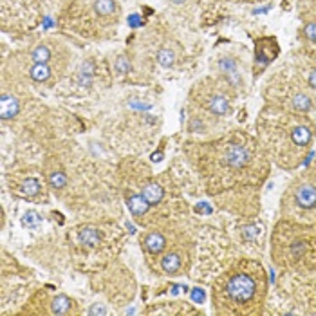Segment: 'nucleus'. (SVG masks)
I'll use <instances>...</instances> for the list:
<instances>
[{
  "label": "nucleus",
  "instance_id": "f257e3e1",
  "mask_svg": "<svg viewBox=\"0 0 316 316\" xmlns=\"http://www.w3.org/2000/svg\"><path fill=\"white\" fill-rule=\"evenodd\" d=\"M256 293V282L251 278L250 274H235L232 280L228 282L226 286V295L233 302H239V304H244V302H250Z\"/></svg>",
  "mask_w": 316,
  "mask_h": 316
},
{
  "label": "nucleus",
  "instance_id": "f03ea898",
  "mask_svg": "<svg viewBox=\"0 0 316 316\" xmlns=\"http://www.w3.org/2000/svg\"><path fill=\"white\" fill-rule=\"evenodd\" d=\"M224 159H226V165L232 168H244L248 163H250L251 155H250V150L242 147V145H237L233 143L230 145L226 148V154H224Z\"/></svg>",
  "mask_w": 316,
  "mask_h": 316
},
{
  "label": "nucleus",
  "instance_id": "7ed1b4c3",
  "mask_svg": "<svg viewBox=\"0 0 316 316\" xmlns=\"http://www.w3.org/2000/svg\"><path fill=\"white\" fill-rule=\"evenodd\" d=\"M20 112V102L13 94H4L0 96V118L2 120H11Z\"/></svg>",
  "mask_w": 316,
  "mask_h": 316
},
{
  "label": "nucleus",
  "instance_id": "20e7f679",
  "mask_svg": "<svg viewBox=\"0 0 316 316\" xmlns=\"http://www.w3.org/2000/svg\"><path fill=\"white\" fill-rule=\"evenodd\" d=\"M295 197H296L298 206H302V208L309 210L316 206V188L315 186H309V185L300 186L298 190H296V193H295Z\"/></svg>",
  "mask_w": 316,
  "mask_h": 316
},
{
  "label": "nucleus",
  "instance_id": "39448f33",
  "mask_svg": "<svg viewBox=\"0 0 316 316\" xmlns=\"http://www.w3.org/2000/svg\"><path fill=\"white\" fill-rule=\"evenodd\" d=\"M126 206H128V210H130V213L134 217H141L150 208L148 201L143 195H139V193H132L130 197H126Z\"/></svg>",
  "mask_w": 316,
  "mask_h": 316
},
{
  "label": "nucleus",
  "instance_id": "423d86ee",
  "mask_svg": "<svg viewBox=\"0 0 316 316\" xmlns=\"http://www.w3.org/2000/svg\"><path fill=\"white\" fill-rule=\"evenodd\" d=\"M208 108L210 112H213L215 116H226L232 110L230 102H228L224 96H211L208 100Z\"/></svg>",
  "mask_w": 316,
  "mask_h": 316
},
{
  "label": "nucleus",
  "instance_id": "0eeeda50",
  "mask_svg": "<svg viewBox=\"0 0 316 316\" xmlns=\"http://www.w3.org/2000/svg\"><path fill=\"white\" fill-rule=\"evenodd\" d=\"M141 195L148 201V204L152 206V204H157L161 203L163 195H165V191H163V188L157 183H148V185L143 186V191H141Z\"/></svg>",
  "mask_w": 316,
  "mask_h": 316
},
{
  "label": "nucleus",
  "instance_id": "6e6552de",
  "mask_svg": "<svg viewBox=\"0 0 316 316\" xmlns=\"http://www.w3.org/2000/svg\"><path fill=\"white\" fill-rule=\"evenodd\" d=\"M145 246H147V250L150 253L157 255V253H161L165 250L167 240H165V237H163L161 233H150V235H147V239H145Z\"/></svg>",
  "mask_w": 316,
  "mask_h": 316
},
{
  "label": "nucleus",
  "instance_id": "1a4fd4ad",
  "mask_svg": "<svg viewBox=\"0 0 316 316\" xmlns=\"http://www.w3.org/2000/svg\"><path fill=\"white\" fill-rule=\"evenodd\" d=\"M161 268L165 273L172 274L181 268V256L177 253H168L161 258Z\"/></svg>",
  "mask_w": 316,
  "mask_h": 316
},
{
  "label": "nucleus",
  "instance_id": "9d476101",
  "mask_svg": "<svg viewBox=\"0 0 316 316\" xmlns=\"http://www.w3.org/2000/svg\"><path fill=\"white\" fill-rule=\"evenodd\" d=\"M80 240H82V244L89 246V248H96L100 244V232L94 228H85L80 232Z\"/></svg>",
  "mask_w": 316,
  "mask_h": 316
},
{
  "label": "nucleus",
  "instance_id": "9b49d317",
  "mask_svg": "<svg viewBox=\"0 0 316 316\" xmlns=\"http://www.w3.org/2000/svg\"><path fill=\"white\" fill-rule=\"evenodd\" d=\"M29 76L35 80V82H47L49 78H51V69L47 67V63H35V65L31 67L29 71Z\"/></svg>",
  "mask_w": 316,
  "mask_h": 316
},
{
  "label": "nucleus",
  "instance_id": "f8f14e48",
  "mask_svg": "<svg viewBox=\"0 0 316 316\" xmlns=\"http://www.w3.org/2000/svg\"><path fill=\"white\" fill-rule=\"evenodd\" d=\"M291 139L295 145L305 147V145H309V141H311V130L307 126H296V128H293V132H291Z\"/></svg>",
  "mask_w": 316,
  "mask_h": 316
},
{
  "label": "nucleus",
  "instance_id": "ddd939ff",
  "mask_svg": "<svg viewBox=\"0 0 316 316\" xmlns=\"http://www.w3.org/2000/svg\"><path fill=\"white\" fill-rule=\"evenodd\" d=\"M72 307V302L69 296L65 295H60V296H56L53 300V313L54 315H67Z\"/></svg>",
  "mask_w": 316,
  "mask_h": 316
},
{
  "label": "nucleus",
  "instance_id": "4468645a",
  "mask_svg": "<svg viewBox=\"0 0 316 316\" xmlns=\"http://www.w3.org/2000/svg\"><path fill=\"white\" fill-rule=\"evenodd\" d=\"M94 11L102 17H108L116 13V2L114 0H96L94 2Z\"/></svg>",
  "mask_w": 316,
  "mask_h": 316
},
{
  "label": "nucleus",
  "instance_id": "2eb2a0df",
  "mask_svg": "<svg viewBox=\"0 0 316 316\" xmlns=\"http://www.w3.org/2000/svg\"><path fill=\"white\" fill-rule=\"evenodd\" d=\"M31 58L35 60V63H47L51 60V51H49L47 45H36L33 49V53H31Z\"/></svg>",
  "mask_w": 316,
  "mask_h": 316
},
{
  "label": "nucleus",
  "instance_id": "dca6fc26",
  "mask_svg": "<svg viewBox=\"0 0 316 316\" xmlns=\"http://www.w3.org/2000/svg\"><path fill=\"white\" fill-rule=\"evenodd\" d=\"M157 63L163 67H172L175 63V53L172 49H161L157 53Z\"/></svg>",
  "mask_w": 316,
  "mask_h": 316
},
{
  "label": "nucleus",
  "instance_id": "f3484780",
  "mask_svg": "<svg viewBox=\"0 0 316 316\" xmlns=\"http://www.w3.org/2000/svg\"><path fill=\"white\" fill-rule=\"evenodd\" d=\"M293 107L296 108V110H302V112H307L311 107H313V103H311V98L305 94H296L293 96Z\"/></svg>",
  "mask_w": 316,
  "mask_h": 316
},
{
  "label": "nucleus",
  "instance_id": "a211bd4d",
  "mask_svg": "<svg viewBox=\"0 0 316 316\" xmlns=\"http://www.w3.org/2000/svg\"><path fill=\"white\" fill-rule=\"evenodd\" d=\"M221 71L226 74L228 78L230 76H235L237 80H239V71H237V65H235V62L232 60V58H224V60H221Z\"/></svg>",
  "mask_w": 316,
  "mask_h": 316
},
{
  "label": "nucleus",
  "instance_id": "6ab92c4d",
  "mask_svg": "<svg viewBox=\"0 0 316 316\" xmlns=\"http://www.w3.org/2000/svg\"><path fill=\"white\" fill-rule=\"evenodd\" d=\"M49 185H51V188H54V190L63 188V186L67 185L65 173H63V172H53L51 175H49Z\"/></svg>",
  "mask_w": 316,
  "mask_h": 316
},
{
  "label": "nucleus",
  "instance_id": "aec40b11",
  "mask_svg": "<svg viewBox=\"0 0 316 316\" xmlns=\"http://www.w3.org/2000/svg\"><path fill=\"white\" fill-rule=\"evenodd\" d=\"M22 191H24L27 197L36 195V193L40 191V183H38L36 179H33V177H29V179L24 181V185H22Z\"/></svg>",
  "mask_w": 316,
  "mask_h": 316
},
{
  "label": "nucleus",
  "instance_id": "412c9836",
  "mask_svg": "<svg viewBox=\"0 0 316 316\" xmlns=\"http://www.w3.org/2000/svg\"><path fill=\"white\" fill-rule=\"evenodd\" d=\"M304 33H305V36L309 38L311 42H316V22H309V24H305Z\"/></svg>",
  "mask_w": 316,
  "mask_h": 316
},
{
  "label": "nucleus",
  "instance_id": "4be33fe9",
  "mask_svg": "<svg viewBox=\"0 0 316 316\" xmlns=\"http://www.w3.org/2000/svg\"><path fill=\"white\" fill-rule=\"evenodd\" d=\"M116 69L125 74V72L130 71V62L126 60L125 56H121V58H118V62H116Z\"/></svg>",
  "mask_w": 316,
  "mask_h": 316
},
{
  "label": "nucleus",
  "instance_id": "5701e85b",
  "mask_svg": "<svg viewBox=\"0 0 316 316\" xmlns=\"http://www.w3.org/2000/svg\"><path fill=\"white\" fill-rule=\"evenodd\" d=\"M191 298L195 300V302H204V291L203 289H199V287H195V289H191Z\"/></svg>",
  "mask_w": 316,
  "mask_h": 316
},
{
  "label": "nucleus",
  "instance_id": "b1692460",
  "mask_svg": "<svg viewBox=\"0 0 316 316\" xmlns=\"http://www.w3.org/2000/svg\"><path fill=\"white\" fill-rule=\"evenodd\" d=\"M89 315H107V309L100 304H94L92 307L89 309Z\"/></svg>",
  "mask_w": 316,
  "mask_h": 316
},
{
  "label": "nucleus",
  "instance_id": "393cba45",
  "mask_svg": "<svg viewBox=\"0 0 316 316\" xmlns=\"http://www.w3.org/2000/svg\"><path fill=\"white\" fill-rule=\"evenodd\" d=\"M256 235H258V232H256V226H248L244 230V237H246V239H255Z\"/></svg>",
  "mask_w": 316,
  "mask_h": 316
},
{
  "label": "nucleus",
  "instance_id": "a878e982",
  "mask_svg": "<svg viewBox=\"0 0 316 316\" xmlns=\"http://www.w3.org/2000/svg\"><path fill=\"white\" fill-rule=\"evenodd\" d=\"M291 251H293V255H295V256H300L305 251V244H304V242H302V244H300V242H296V244L291 248Z\"/></svg>",
  "mask_w": 316,
  "mask_h": 316
},
{
  "label": "nucleus",
  "instance_id": "bb28decb",
  "mask_svg": "<svg viewBox=\"0 0 316 316\" xmlns=\"http://www.w3.org/2000/svg\"><path fill=\"white\" fill-rule=\"evenodd\" d=\"M35 221H38V215H36L35 211H29V213L25 215V219H24L25 224H31V222H35Z\"/></svg>",
  "mask_w": 316,
  "mask_h": 316
},
{
  "label": "nucleus",
  "instance_id": "cd10ccee",
  "mask_svg": "<svg viewBox=\"0 0 316 316\" xmlns=\"http://www.w3.org/2000/svg\"><path fill=\"white\" fill-rule=\"evenodd\" d=\"M309 84H311V87H313V89H316V69H315V71H311V74H309Z\"/></svg>",
  "mask_w": 316,
  "mask_h": 316
},
{
  "label": "nucleus",
  "instance_id": "c85d7f7f",
  "mask_svg": "<svg viewBox=\"0 0 316 316\" xmlns=\"http://www.w3.org/2000/svg\"><path fill=\"white\" fill-rule=\"evenodd\" d=\"M128 24H130L132 27H136V25H139V24H141V20H139V18H137L136 15H134V17H130V18H128Z\"/></svg>",
  "mask_w": 316,
  "mask_h": 316
},
{
  "label": "nucleus",
  "instance_id": "c756f323",
  "mask_svg": "<svg viewBox=\"0 0 316 316\" xmlns=\"http://www.w3.org/2000/svg\"><path fill=\"white\" fill-rule=\"evenodd\" d=\"M170 2H173V4H185L186 0H170Z\"/></svg>",
  "mask_w": 316,
  "mask_h": 316
}]
</instances>
